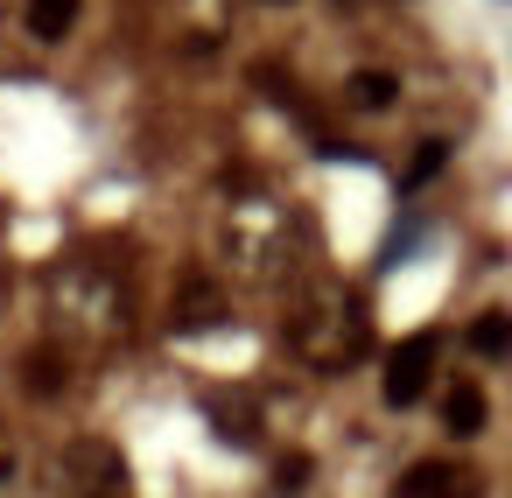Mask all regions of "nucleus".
Masks as SVG:
<instances>
[{"instance_id":"f257e3e1","label":"nucleus","mask_w":512,"mask_h":498,"mask_svg":"<svg viewBox=\"0 0 512 498\" xmlns=\"http://www.w3.org/2000/svg\"><path fill=\"white\" fill-rule=\"evenodd\" d=\"M288 344H295V358L316 365V372H351V365L372 351V316H365L358 295L323 288V295H309V309L295 316Z\"/></svg>"},{"instance_id":"f03ea898","label":"nucleus","mask_w":512,"mask_h":498,"mask_svg":"<svg viewBox=\"0 0 512 498\" xmlns=\"http://www.w3.org/2000/svg\"><path fill=\"white\" fill-rule=\"evenodd\" d=\"M288 246H295V218H288L281 204H267L260 190H246V197L232 204V218H225V253H232V267L274 274V267L288 260Z\"/></svg>"},{"instance_id":"7ed1b4c3","label":"nucleus","mask_w":512,"mask_h":498,"mask_svg":"<svg viewBox=\"0 0 512 498\" xmlns=\"http://www.w3.org/2000/svg\"><path fill=\"white\" fill-rule=\"evenodd\" d=\"M57 316L106 344L127 330V288L113 274H57Z\"/></svg>"},{"instance_id":"20e7f679","label":"nucleus","mask_w":512,"mask_h":498,"mask_svg":"<svg viewBox=\"0 0 512 498\" xmlns=\"http://www.w3.org/2000/svg\"><path fill=\"white\" fill-rule=\"evenodd\" d=\"M435 365H442V337H435V330H414V337L386 358V407H414V400L435 386Z\"/></svg>"},{"instance_id":"39448f33","label":"nucleus","mask_w":512,"mask_h":498,"mask_svg":"<svg viewBox=\"0 0 512 498\" xmlns=\"http://www.w3.org/2000/svg\"><path fill=\"white\" fill-rule=\"evenodd\" d=\"M218 309H225V295H218L211 274H190V281L176 288V330H197V323H211Z\"/></svg>"},{"instance_id":"423d86ee","label":"nucleus","mask_w":512,"mask_h":498,"mask_svg":"<svg viewBox=\"0 0 512 498\" xmlns=\"http://www.w3.org/2000/svg\"><path fill=\"white\" fill-rule=\"evenodd\" d=\"M463 484H470V477H463L456 463H414V470L400 477V491H393V498H456Z\"/></svg>"},{"instance_id":"0eeeda50","label":"nucleus","mask_w":512,"mask_h":498,"mask_svg":"<svg viewBox=\"0 0 512 498\" xmlns=\"http://www.w3.org/2000/svg\"><path fill=\"white\" fill-rule=\"evenodd\" d=\"M463 344H470L477 358H512V309H484V316L463 330Z\"/></svg>"},{"instance_id":"6e6552de","label":"nucleus","mask_w":512,"mask_h":498,"mask_svg":"<svg viewBox=\"0 0 512 498\" xmlns=\"http://www.w3.org/2000/svg\"><path fill=\"white\" fill-rule=\"evenodd\" d=\"M78 8H85V0H29V29H36V43H64V36L78 29Z\"/></svg>"},{"instance_id":"1a4fd4ad","label":"nucleus","mask_w":512,"mask_h":498,"mask_svg":"<svg viewBox=\"0 0 512 498\" xmlns=\"http://www.w3.org/2000/svg\"><path fill=\"white\" fill-rule=\"evenodd\" d=\"M344 99H351L358 113H386V106H400V78H393V71H358V78L344 85Z\"/></svg>"},{"instance_id":"9d476101","label":"nucleus","mask_w":512,"mask_h":498,"mask_svg":"<svg viewBox=\"0 0 512 498\" xmlns=\"http://www.w3.org/2000/svg\"><path fill=\"white\" fill-rule=\"evenodd\" d=\"M442 421H449V435H477L484 428V393L470 379H456V393L442 400Z\"/></svg>"},{"instance_id":"9b49d317","label":"nucleus","mask_w":512,"mask_h":498,"mask_svg":"<svg viewBox=\"0 0 512 498\" xmlns=\"http://www.w3.org/2000/svg\"><path fill=\"white\" fill-rule=\"evenodd\" d=\"M22 379H29V393H36V400H57V393H64V379H71V365H64L57 351H29Z\"/></svg>"},{"instance_id":"f8f14e48","label":"nucleus","mask_w":512,"mask_h":498,"mask_svg":"<svg viewBox=\"0 0 512 498\" xmlns=\"http://www.w3.org/2000/svg\"><path fill=\"white\" fill-rule=\"evenodd\" d=\"M442 162H449V148H442V141H421V148H414V162H407V176H400V190L435 183V176H442Z\"/></svg>"},{"instance_id":"ddd939ff","label":"nucleus","mask_w":512,"mask_h":498,"mask_svg":"<svg viewBox=\"0 0 512 498\" xmlns=\"http://www.w3.org/2000/svg\"><path fill=\"white\" fill-rule=\"evenodd\" d=\"M211 421H218L225 435H253V407H246V400H211Z\"/></svg>"},{"instance_id":"4468645a","label":"nucleus","mask_w":512,"mask_h":498,"mask_svg":"<svg viewBox=\"0 0 512 498\" xmlns=\"http://www.w3.org/2000/svg\"><path fill=\"white\" fill-rule=\"evenodd\" d=\"M85 498H113V491H85Z\"/></svg>"}]
</instances>
